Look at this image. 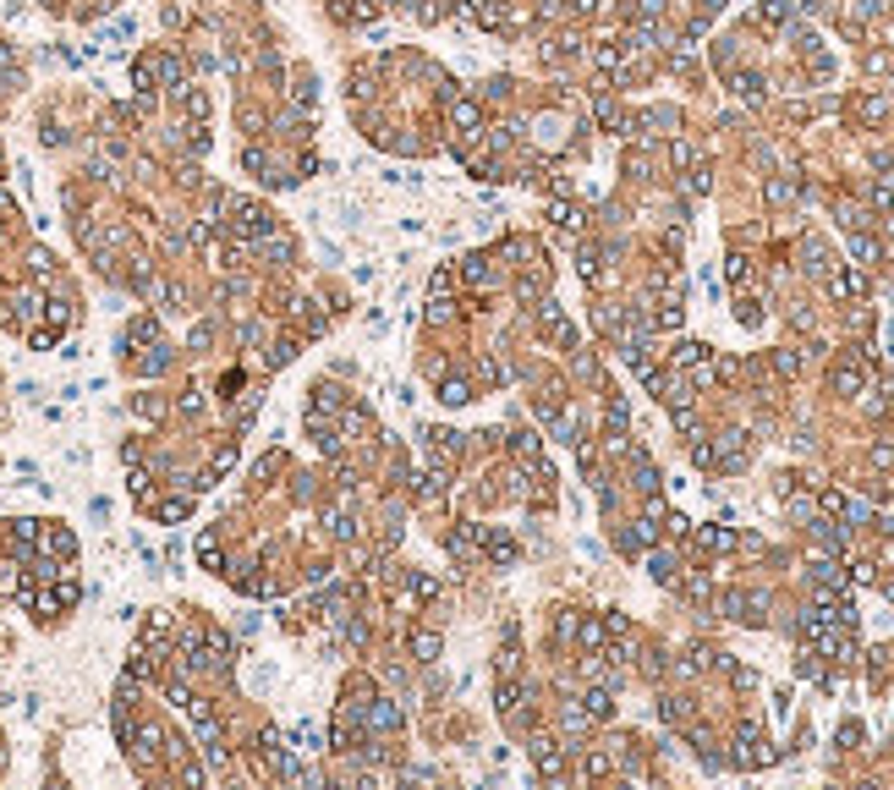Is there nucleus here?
Here are the masks:
<instances>
[{
    "instance_id": "obj_1",
    "label": "nucleus",
    "mask_w": 894,
    "mask_h": 790,
    "mask_svg": "<svg viewBox=\"0 0 894 790\" xmlns=\"http://www.w3.org/2000/svg\"><path fill=\"white\" fill-rule=\"evenodd\" d=\"M269 226H274V220H269V208H264V204H236V230H242V236H264Z\"/></svg>"
},
{
    "instance_id": "obj_2",
    "label": "nucleus",
    "mask_w": 894,
    "mask_h": 790,
    "mask_svg": "<svg viewBox=\"0 0 894 790\" xmlns=\"http://www.w3.org/2000/svg\"><path fill=\"white\" fill-rule=\"evenodd\" d=\"M450 121H456V132L478 138V126H483V110H478L472 99H450Z\"/></svg>"
},
{
    "instance_id": "obj_3",
    "label": "nucleus",
    "mask_w": 894,
    "mask_h": 790,
    "mask_svg": "<svg viewBox=\"0 0 894 790\" xmlns=\"http://www.w3.org/2000/svg\"><path fill=\"white\" fill-rule=\"evenodd\" d=\"M861 384H867V374H861L856 362H839V368H834V390H839V395H856Z\"/></svg>"
},
{
    "instance_id": "obj_4",
    "label": "nucleus",
    "mask_w": 894,
    "mask_h": 790,
    "mask_svg": "<svg viewBox=\"0 0 894 790\" xmlns=\"http://www.w3.org/2000/svg\"><path fill=\"white\" fill-rule=\"evenodd\" d=\"M532 757H538V774H549V779L560 774V747L554 741H532Z\"/></svg>"
},
{
    "instance_id": "obj_5",
    "label": "nucleus",
    "mask_w": 894,
    "mask_h": 790,
    "mask_svg": "<svg viewBox=\"0 0 894 790\" xmlns=\"http://www.w3.org/2000/svg\"><path fill=\"white\" fill-rule=\"evenodd\" d=\"M582 708H587V719H609V713H615V703H609V686H593L582 697Z\"/></svg>"
},
{
    "instance_id": "obj_6",
    "label": "nucleus",
    "mask_w": 894,
    "mask_h": 790,
    "mask_svg": "<svg viewBox=\"0 0 894 790\" xmlns=\"http://www.w3.org/2000/svg\"><path fill=\"white\" fill-rule=\"evenodd\" d=\"M368 725H374V730H396V725H401V713L384 703V697H379V703L368 708Z\"/></svg>"
},
{
    "instance_id": "obj_7",
    "label": "nucleus",
    "mask_w": 894,
    "mask_h": 790,
    "mask_svg": "<svg viewBox=\"0 0 894 790\" xmlns=\"http://www.w3.org/2000/svg\"><path fill=\"white\" fill-rule=\"evenodd\" d=\"M675 362H681V368H703V362H708V346L686 340V346H675Z\"/></svg>"
},
{
    "instance_id": "obj_8",
    "label": "nucleus",
    "mask_w": 894,
    "mask_h": 790,
    "mask_svg": "<svg viewBox=\"0 0 894 790\" xmlns=\"http://www.w3.org/2000/svg\"><path fill=\"white\" fill-rule=\"evenodd\" d=\"M412 653H417V659H423V664H434V659H439V637H434V631H417Z\"/></svg>"
},
{
    "instance_id": "obj_9",
    "label": "nucleus",
    "mask_w": 894,
    "mask_h": 790,
    "mask_svg": "<svg viewBox=\"0 0 894 790\" xmlns=\"http://www.w3.org/2000/svg\"><path fill=\"white\" fill-rule=\"evenodd\" d=\"M461 274H466L472 286H488V280H494V274H488V258H466V264H461Z\"/></svg>"
},
{
    "instance_id": "obj_10",
    "label": "nucleus",
    "mask_w": 894,
    "mask_h": 790,
    "mask_svg": "<svg viewBox=\"0 0 894 790\" xmlns=\"http://www.w3.org/2000/svg\"><path fill=\"white\" fill-rule=\"evenodd\" d=\"M44 538V549H55V555H72L77 543H72V533H61V527H50V533H39Z\"/></svg>"
},
{
    "instance_id": "obj_11",
    "label": "nucleus",
    "mask_w": 894,
    "mask_h": 790,
    "mask_svg": "<svg viewBox=\"0 0 894 790\" xmlns=\"http://www.w3.org/2000/svg\"><path fill=\"white\" fill-rule=\"evenodd\" d=\"M735 94H741V99H757V94H763V77H757V72H741V77H735Z\"/></svg>"
},
{
    "instance_id": "obj_12",
    "label": "nucleus",
    "mask_w": 894,
    "mask_h": 790,
    "mask_svg": "<svg viewBox=\"0 0 894 790\" xmlns=\"http://www.w3.org/2000/svg\"><path fill=\"white\" fill-rule=\"evenodd\" d=\"M466 401H472V384L450 379V384H445V406H466Z\"/></svg>"
},
{
    "instance_id": "obj_13",
    "label": "nucleus",
    "mask_w": 894,
    "mask_h": 790,
    "mask_svg": "<svg viewBox=\"0 0 894 790\" xmlns=\"http://www.w3.org/2000/svg\"><path fill=\"white\" fill-rule=\"evenodd\" d=\"M554 220H560L565 230H582V208H576V204H554Z\"/></svg>"
},
{
    "instance_id": "obj_14",
    "label": "nucleus",
    "mask_w": 894,
    "mask_h": 790,
    "mask_svg": "<svg viewBox=\"0 0 894 790\" xmlns=\"http://www.w3.org/2000/svg\"><path fill=\"white\" fill-rule=\"evenodd\" d=\"M516 703H521V686L505 681V686H499V713H516Z\"/></svg>"
},
{
    "instance_id": "obj_15",
    "label": "nucleus",
    "mask_w": 894,
    "mask_h": 790,
    "mask_svg": "<svg viewBox=\"0 0 894 790\" xmlns=\"http://www.w3.org/2000/svg\"><path fill=\"white\" fill-rule=\"evenodd\" d=\"M851 252L861 258V264H878V242H873V236H856V242H851Z\"/></svg>"
},
{
    "instance_id": "obj_16",
    "label": "nucleus",
    "mask_w": 894,
    "mask_h": 790,
    "mask_svg": "<svg viewBox=\"0 0 894 790\" xmlns=\"http://www.w3.org/2000/svg\"><path fill=\"white\" fill-rule=\"evenodd\" d=\"M198 560H203L208 571H220V543H214V538H198Z\"/></svg>"
},
{
    "instance_id": "obj_17",
    "label": "nucleus",
    "mask_w": 894,
    "mask_h": 790,
    "mask_svg": "<svg viewBox=\"0 0 894 790\" xmlns=\"http://www.w3.org/2000/svg\"><path fill=\"white\" fill-rule=\"evenodd\" d=\"M834 296H861V274H839V280H834Z\"/></svg>"
},
{
    "instance_id": "obj_18",
    "label": "nucleus",
    "mask_w": 894,
    "mask_h": 790,
    "mask_svg": "<svg viewBox=\"0 0 894 790\" xmlns=\"http://www.w3.org/2000/svg\"><path fill=\"white\" fill-rule=\"evenodd\" d=\"M488 555L505 565V560H516V543H510V538H488Z\"/></svg>"
},
{
    "instance_id": "obj_19",
    "label": "nucleus",
    "mask_w": 894,
    "mask_h": 790,
    "mask_svg": "<svg viewBox=\"0 0 894 790\" xmlns=\"http://www.w3.org/2000/svg\"><path fill=\"white\" fill-rule=\"evenodd\" d=\"M187 516V499H165V505H160V521H181Z\"/></svg>"
},
{
    "instance_id": "obj_20",
    "label": "nucleus",
    "mask_w": 894,
    "mask_h": 790,
    "mask_svg": "<svg viewBox=\"0 0 894 790\" xmlns=\"http://www.w3.org/2000/svg\"><path fill=\"white\" fill-rule=\"evenodd\" d=\"M703 543H708V549H730V543H735V538H730L725 527H708V533H703Z\"/></svg>"
},
{
    "instance_id": "obj_21",
    "label": "nucleus",
    "mask_w": 894,
    "mask_h": 790,
    "mask_svg": "<svg viewBox=\"0 0 894 790\" xmlns=\"http://www.w3.org/2000/svg\"><path fill=\"white\" fill-rule=\"evenodd\" d=\"M725 269H730V280H747V274H751V264L741 258V252H730V264H725Z\"/></svg>"
},
{
    "instance_id": "obj_22",
    "label": "nucleus",
    "mask_w": 894,
    "mask_h": 790,
    "mask_svg": "<svg viewBox=\"0 0 894 790\" xmlns=\"http://www.w3.org/2000/svg\"><path fill=\"white\" fill-rule=\"evenodd\" d=\"M790 17V6H785V0H769V6H763V22H785Z\"/></svg>"
},
{
    "instance_id": "obj_23",
    "label": "nucleus",
    "mask_w": 894,
    "mask_h": 790,
    "mask_svg": "<svg viewBox=\"0 0 894 790\" xmlns=\"http://www.w3.org/2000/svg\"><path fill=\"white\" fill-rule=\"evenodd\" d=\"M516 456H527V461L538 456V434H516Z\"/></svg>"
},
{
    "instance_id": "obj_24",
    "label": "nucleus",
    "mask_w": 894,
    "mask_h": 790,
    "mask_svg": "<svg viewBox=\"0 0 894 790\" xmlns=\"http://www.w3.org/2000/svg\"><path fill=\"white\" fill-rule=\"evenodd\" d=\"M861 116H867V121H883V116H889V104H883V99H867V104H861Z\"/></svg>"
},
{
    "instance_id": "obj_25",
    "label": "nucleus",
    "mask_w": 894,
    "mask_h": 790,
    "mask_svg": "<svg viewBox=\"0 0 894 790\" xmlns=\"http://www.w3.org/2000/svg\"><path fill=\"white\" fill-rule=\"evenodd\" d=\"M582 642H587V647L603 642V621H587V625H582Z\"/></svg>"
},
{
    "instance_id": "obj_26",
    "label": "nucleus",
    "mask_w": 894,
    "mask_h": 790,
    "mask_svg": "<svg viewBox=\"0 0 894 790\" xmlns=\"http://www.w3.org/2000/svg\"><path fill=\"white\" fill-rule=\"evenodd\" d=\"M878 204H883V208L894 214V187H878Z\"/></svg>"
}]
</instances>
